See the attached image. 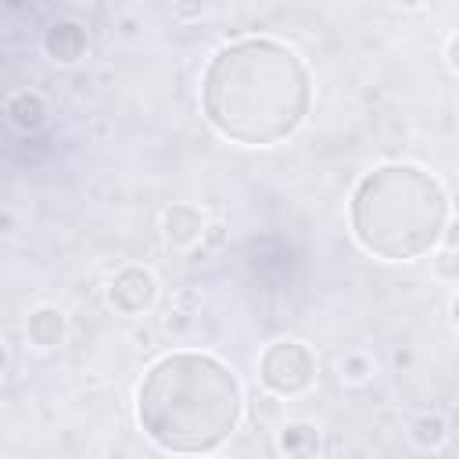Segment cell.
<instances>
[{
    "label": "cell",
    "instance_id": "1",
    "mask_svg": "<svg viewBox=\"0 0 459 459\" xmlns=\"http://www.w3.org/2000/svg\"><path fill=\"white\" fill-rule=\"evenodd\" d=\"M208 122L251 147L287 140L308 115L312 79L305 61L276 39H237L215 50L201 79Z\"/></svg>",
    "mask_w": 459,
    "mask_h": 459
},
{
    "label": "cell",
    "instance_id": "2",
    "mask_svg": "<svg viewBox=\"0 0 459 459\" xmlns=\"http://www.w3.org/2000/svg\"><path fill=\"white\" fill-rule=\"evenodd\" d=\"M136 420L165 452L201 455L222 445L240 420V384L204 351H172L158 359L140 391Z\"/></svg>",
    "mask_w": 459,
    "mask_h": 459
},
{
    "label": "cell",
    "instance_id": "3",
    "mask_svg": "<svg viewBox=\"0 0 459 459\" xmlns=\"http://www.w3.org/2000/svg\"><path fill=\"white\" fill-rule=\"evenodd\" d=\"M445 208V190L430 172L391 161L359 179L351 194V233L369 255L405 262L437 244Z\"/></svg>",
    "mask_w": 459,
    "mask_h": 459
},
{
    "label": "cell",
    "instance_id": "4",
    "mask_svg": "<svg viewBox=\"0 0 459 459\" xmlns=\"http://www.w3.org/2000/svg\"><path fill=\"white\" fill-rule=\"evenodd\" d=\"M262 384L276 394H301L312 380H316V359L305 344L298 341H276L265 348L262 362H258Z\"/></svg>",
    "mask_w": 459,
    "mask_h": 459
},
{
    "label": "cell",
    "instance_id": "5",
    "mask_svg": "<svg viewBox=\"0 0 459 459\" xmlns=\"http://www.w3.org/2000/svg\"><path fill=\"white\" fill-rule=\"evenodd\" d=\"M154 294H158V287H154V276L147 273V269H122L115 280H111V290H108V298H111V305L118 308V312H126V316H136V312H143L151 301H154Z\"/></svg>",
    "mask_w": 459,
    "mask_h": 459
},
{
    "label": "cell",
    "instance_id": "6",
    "mask_svg": "<svg viewBox=\"0 0 459 459\" xmlns=\"http://www.w3.org/2000/svg\"><path fill=\"white\" fill-rule=\"evenodd\" d=\"M165 237L172 244H194L201 237V215L190 204H172L165 212Z\"/></svg>",
    "mask_w": 459,
    "mask_h": 459
},
{
    "label": "cell",
    "instance_id": "7",
    "mask_svg": "<svg viewBox=\"0 0 459 459\" xmlns=\"http://www.w3.org/2000/svg\"><path fill=\"white\" fill-rule=\"evenodd\" d=\"M82 47H86V36H82V29L72 25V22H61V25H54V29L47 32V50H50L57 61H75V57L82 54Z\"/></svg>",
    "mask_w": 459,
    "mask_h": 459
},
{
    "label": "cell",
    "instance_id": "8",
    "mask_svg": "<svg viewBox=\"0 0 459 459\" xmlns=\"http://www.w3.org/2000/svg\"><path fill=\"white\" fill-rule=\"evenodd\" d=\"M61 333H65L61 312H54V308H36V312L29 316V337H32V344L54 348V344L61 341Z\"/></svg>",
    "mask_w": 459,
    "mask_h": 459
},
{
    "label": "cell",
    "instance_id": "9",
    "mask_svg": "<svg viewBox=\"0 0 459 459\" xmlns=\"http://www.w3.org/2000/svg\"><path fill=\"white\" fill-rule=\"evenodd\" d=\"M7 111H11V118H14L18 126H36V122L43 118V100H39V97H29V93H18V97L7 104Z\"/></svg>",
    "mask_w": 459,
    "mask_h": 459
},
{
    "label": "cell",
    "instance_id": "10",
    "mask_svg": "<svg viewBox=\"0 0 459 459\" xmlns=\"http://www.w3.org/2000/svg\"><path fill=\"white\" fill-rule=\"evenodd\" d=\"M416 441L437 445L441 441V420H416Z\"/></svg>",
    "mask_w": 459,
    "mask_h": 459
},
{
    "label": "cell",
    "instance_id": "11",
    "mask_svg": "<svg viewBox=\"0 0 459 459\" xmlns=\"http://www.w3.org/2000/svg\"><path fill=\"white\" fill-rule=\"evenodd\" d=\"M448 61H452V68H459V36H455L452 47H448Z\"/></svg>",
    "mask_w": 459,
    "mask_h": 459
},
{
    "label": "cell",
    "instance_id": "12",
    "mask_svg": "<svg viewBox=\"0 0 459 459\" xmlns=\"http://www.w3.org/2000/svg\"><path fill=\"white\" fill-rule=\"evenodd\" d=\"M448 244H459V222L448 230Z\"/></svg>",
    "mask_w": 459,
    "mask_h": 459
},
{
    "label": "cell",
    "instance_id": "13",
    "mask_svg": "<svg viewBox=\"0 0 459 459\" xmlns=\"http://www.w3.org/2000/svg\"><path fill=\"white\" fill-rule=\"evenodd\" d=\"M452 319H455V326H459V294H455V301H452Z\"/></svg>",
    "mask_w": 459,
    "mask_h": 459
}]
</instances>
